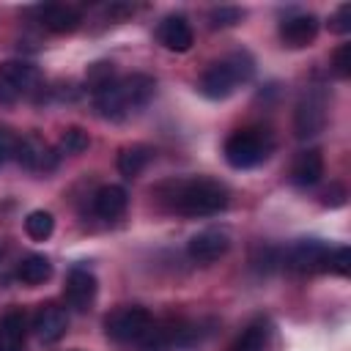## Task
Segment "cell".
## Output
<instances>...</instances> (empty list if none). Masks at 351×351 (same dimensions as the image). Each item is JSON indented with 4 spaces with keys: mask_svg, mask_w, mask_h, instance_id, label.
<instances>
[{
    "mask_svg": "<svg viewBox=\"0 0 351 351\" xmlns=\"http://www.w3.org/2000/svg\"><path fill=\"white\" fill-rule=\"evenodd\" d=\"M332 66H335V74L348 80L351 77V44H340L335 49V58H332Z\"/></svg>",
    "mask_w": 351,
    "mask_h": 351,
    "instance_id": "obj_28",
    "label": "cell"
},
{
    "mask_svg": "<svg viewBox=\"0 0 351 351\" xmlns=\"http://www.w3.org/2000/svg\"><path fill=\"white\" fill-rule=\"evenodd\" d=\"M176 346V321L165 326H151V332L143 337L140 351H173Z\"/></svg>",
    "mask_w": 351,
    "mask_h": 351,
    "instance_id": "obj_23",
    "label": "cell"
},
{
    "mask_svg": "<svg viewBox=\"0 0 351 351\" xmlns=\"http://www.w3.org/2000/svg\"><path fill=\"white\" fill-rule=\"evenodd\" d=\"M88 145H90V137L85 129H80V126L63 129V134H60V151L63 154H82Z\"/></svg>",
    "mask_w": 351,
    "mask_h": 351,
    "instance_id": "obj_25",
    "label": "cell"
},
{
    "mask_svg": "<svg viewBox=\"0 0 351 351\" xmlns=\"http://www.w3.org/2000/svg\"><path fill=\"white\" fill-rule=\"evenodd\" d=\"M269 335H271L269 321L258 318V321H252V324L236 337V343H233L230 351H266V346H269Z\"/></svg>",
    "mask_w": 351,
    "mask_h": 351,
    "instance_id": "obj_21",
    "label": "cell"
},
{
    "mask_svg": "<svg viewBox=\"0 0 351 351\" xmlns=\"http://www.w3.org/2000/svg\"><path fill=\"white\" fill-rule=\"evenodd\" d=\"M129 206V195L118 184H104L93 192V211L101 219H118Z\"/></svg>",
    "mask_w": 351,
    "mask_h": 351,
    "instance_id": "obj_16",
    "label": "cell"
},
{
    "mask_svg": "<svg viewBox=\"0 0 351 351\" xmlns=\"http://www.w3.org/2000/svg\"><path fill=\"white\" fill-rule=\"evenodd\" d=\"M230 250V236L222 228H206L186 241V252L197 263H214Z\"/></svg>",
    "mask_w": 351,
    "mask_h": 351,
    "instance_id": "obj_10",
    "label": "cell"
},
{
    "mask_svg": "<svg viewBox=\"0 0 351 351\" xmlns=\"http://www.w3.org/2000/svg\"><path fill=\"white\" fill-rule=\"evenodd\" d=\"M33 14H36V19H38V25H41L44 30L58 33V36L74 33V30L80 27V22H82L80 11H77L74 5H63V3H44V5H36Z\"/></svg>",
    "mask_w": 351,
    "mask_h": 351,
    "instance_id": "obj_11",
    "label": "cell"
},
{
    "mask_svg": "<svg viewBox=\"0 0 351 351\" xmlns=\"http://www.w3.org/2000/svg\"><path fill=\"white\" fill-rule=\"evenodd\" d=\"M241 8H233V5H219L211 11V27H228V25H236L241 22Z\"/></svg>",
    "mask_w": 351,
    "mask_h": 351,
    "instance_id": "obj_27",
    "label": "cell"
},
{
    "mask_svg": "<svg viewBox=\"0 0 351 351\" xmlns=\"http://www.w3.org/2000/svg\"><path fill=\"white\" fill-rule=\"evenodd\" d=\"M318 36V16L315 14H293L280 22V38L291 49H302L313 44Z\"/></svg>",
    "mask_w": 351,
    "mask_h": 351,
    "instance_id": "obj_15",
    "label": "cell"
},
{
    "mask_svg": "<svg viewBox=\"0 0 351 351\" xmlns=\"http://www.w3.org/2000/svg\"><path fill=\"white\" fill-rule=\"evenodd\" d=\"M326 255H329V244L321 239H299L296 244H291L285 250V269L296 271V274H315L326 269Z\"/></svg>",
    "mask_w": 351,
    "mask_h": 351,
    "instance_id": "obj_8",
    "label": "cell"
},
{
    "mask_svg": "<svg viewBox=\"0 0 351 351\" xmlns=\"http://www.w3.org/2000/svg\"><path fill=\"white\" fill-rule=\"evenodd\" d=\"M52 277V263L44 255H27L16 266V280L25 285H41Z\"/></svg>",
    "mask_w": 351,
    "mask_h": 351,
    "instance_id": "obj_20",
    "label": "cell"
},
{
    "mask_svg": "<svg viewBox=\"0 0 351 351\" xmlns=\"http://www.w3.org/2000/svg\"><path fill=\"white\" fill-rule=\"evenodd\" d=\"M52 230H55V219H52V214L44 211V208H36V211H30V214L25 217V233H27L33 241L49 239Z\"/></svg>",
    "mask_w": 351,
    "mask_h": 351,
    "instance_id": "obj_24",
    "label": "cell"
},
{
    "mask_svg": "<svg viewBox=\"0 0 351 351\" xmlns=\"http://www.w3.org/2000/svg\"><path fill=\"white\" fill-rule=\"evenodd\" d=\"M156 38L165 49L170 52H186L192 44H195V33H192V25L184 14H170L159 22L156 27Z\"/></svg>",
    "mask_w": 351,
    "mask_h": 351,
    "instance_id": "obj_14",
    "label": "cell"
},
{
    "mask_svg": "<svg viewBox=\"0 0 351 351\" xmlns=\"http://www.w3.org/2000/svg\"><path fill=\"white\" fill-rule=\"evenodd\" d=\"M324 176V156L318 148H307V151H299L293 165H291V178L296 186H313L318 184Z\"/></svg>",
    "mask_w": 351,
    "mask_h": 351,
    "instance_id": "obj_17",
    "label": "cell"
},
{
    "mask_svg": "<svg viewBox=\"0 0 351 351\" xmlns=\"http://www.w3.org/2000/svg\"><path fill=\"white\" fill-rule=\"evenodd\" d=\"M115 80H118V71H115V63H110V60H96L85 71V88L90 90V96L110 88Z\"/></svg>",
    "mask_w": 351,
    "mask_h": 351,
    "instance_id": "obj_22",
    "label": "cell"
},
{
    "mask_svg": "<svg viewBox=\"0 0 351 351\" xmlns=\"http://www.w3.org/2000/svg\"><path fill=\"white\" fill-rule=\"evenodd\" d=\"M69 329V315L60 304L55 302H47V304H38L36 315H33V332L41 343H58Z\"/></svg>",
    "mask_w": 351,
    "mask_h": 351,
    "instance_id": "obj_13",
    "label": "cell"
},
{
    "mask_svg": "<svg viewBox=\"0 0 351 351\" xmlns=\"http://www.w3.org/2000/svg\"><path fill=\"white\" fill-rule=\"evenodd\" d=\"M41 88V74L27 60H3L0 63V104H16L19 99L33 96Z\"/></svg>",
    "mask_w": 351,
    "mask_h": 351,
    "instance_id": "obj_5",
    "label": "cell"
},
{
    "mask_svg": "<svg viewBox=\"0 0 351 351\" xmlns=\"http://www.w3.org/2000/svg\"><path fill=\"white\" fill-rule=\"evenodd\" d=\"M27 335V318L22 310H8L0 318V351H22Z\"/></svg>",
    "mask_w": 351,
    "mask_h": 351,
    "instance_id": "obj_18",
    "label": "cell"
},
{
    "mask_svg": "<svg viewBox=\"0 0 351 351\" xmlns=\"http://www.w3.org/2000/svg\"><path fill=\"white\" fill-rule=\"evenodd\" d=\"M326 115H329V99L326 90L321 88H307L293 110V132L299 140L315 137L324 132L326 126Z\"/></svg>",
    "mask_w": 351,
    "mask_h": 351,
    "instance_id": "obj_7",
    "label": "cell"
},
{
    "mask_svg": "<svg viewBox=\"0 0 351 351\" xmlns=\"http://www.w3.org/2000/svg\"><path fill=\"white\" fill-rule=\"evenodd\" d=\"M252 71H255V60L250 52H230L203 71L197 88L206 99L219 101V99H228L241 82H247Z\"/></svg>",
    "mask_w": 351,
    "mask_h": 351,
    "instance_id": "obj_3",
    "label": "cell"
},
{
    "mask_svg": "<svg viewBox=\"0 0 351 351\" xmlns=\"http://www.w3.org/2000/svg\"><path fill=\"white\" fill-rule=\"evenodd\" d=\"M16 143H19V137L8 126H0V167L5 165V159H11L16 154Z\"/></svg>",
    "mask_w": 351,
    "mask_h": 351,
    "instance_id": "obj_29",
    "label": "cell"
},
{
    "mask_svg": "<svg viewBox=\"0 0 351 351\" xmlns=\"http://www.w3.org/2000/svg\"><path fill=\"white\" fill-rule=\"evenodd\" d=\"M324 271L348 277V274H351V250H348V247H335V250H329V255H326V269H324Z\"/></svg>",
    "mask_w": 351,
    "mask_h": 351,
    "instance_id": "obj_26",
    "label": "cell"
},
{
    "mask_svg": "<svg viewBox=\"0 0 351 351\" xmlns=\"http://www.w3.org/2000/svg\"><path fill=\"white\" fill-rule=\"evenodd\" d=\"M156 93V80L148 74L118 77L110 88L93 93V107L107 121H123L132 112H140Z\"/></svg>",
    "mask_w": 351,
    "mask_h": 351,
    "instance_id": "obj_2",
    "label": "cell"
},
{
    "mask_svg": "<svg viewBox=\"0 0 351 351\" xmlns=\"http://www.w3.org/2000/svg\"><path fill=\"white\" fill-rule=\"evenodd\" d=\"M274 148V137L269 129L263 126H244V129H236L233 134H228L225 145H222V154H225V162L236 170H250L261 162L269 159Z\"/></svg>",
    "mask_w": 351,
    "mask_h": 351,
    "instance_id": "obj_4",
    "label": "cell"
},
{
    "mask_svg": "<svg viewBox=\"0 0 351 351\" xmlns=\"http://www.w3.org/2000/svg\"><path fill=\"white\" fill-rule=\"evenodd\" d=\"M329 30H335V33H340V36H346V33L351 30V5H348V3H343V5L335 11V16L329 19Z\"/></svg>",
    "mask_w": 351,
    "mask_h": 351,
    "instance_id": "obj_30",
    "label": "cell"
},
{
    "mask_svg": "<svg viewBox=\"0 0 351 351\" xmlns=\"http://www.w3.org/2000/svg\"><path fill=\"white\" fill-rule=\"evenodd\" d=\"M96 291H99V282H96L93 271H88V269H82V266H74V269L69 271L66 288H63V296H66L69 307L85 313V310L93 304Z\"/></svg>",
    "mask_w": 351,
    "mask_h": 351,
    "instance_id": "obj_12",
    "label": "cell"
},
{
    "mask_svg": "<svg viewBox=\"0 0 351 351\" xmlns=\"http://www.w3.org/2000/svg\"><path fill=\"white\" fill-rule=\"evenodd\" d=\"M14 159L25 170H33V173H49V170L58 167V151L49 143H44L41 137H36V134L19 137Z\"/></svg>",
    "mask_w": 351,
    "mask_h": 351,
    "instance_id": "obj_9",
    "label": "cell"
},
{
    "mask_svg": "<svg viewBox=\"0 0 351 351\" xmlns=\"http://www.w3.org/2000/svg\"><path fill=\"white\" fill-rule=\"evenodd\" d=\"M154 159V148L145 145V143H134V145H126L121 154H118V173L126 176V178H134L140 176Z\"/></svg>",
    "mask_w": 351,
    "mask_h": 351,
    "instance_id": "obj_19",
    "label": "cell"
},
{
    "mask_svg": "<svg viewBox=\"0 0 351 351\" xmlns=\"http://www.w3.org/2000/svg\"><path fill=\"white\" fill-rule=\"evenodd\" d=\"M156 200L181 217H211L219 214L230 195L228 186L219 184L217 178L206 176H192V178H173L156 186Z\"/></svg>",
    "mask_w": 351,
    "mask_h": 351,
    "instance_id": "obj_1",
    "label": "cell"
},
{
    "mask_svg": "<svg viewBox=\"0 0 351 351\" xmlns=\"http://www.w3.org/2000/svg\"><path fill=\"white\" fill-rule=\"evenodd\" d=\"M346 197H348V192H346V186L343 184H329V189L321 195V200H324V206H329V208H337V206H343L346 203Z\"/></svg>",
    "mask_w": 351,
    "mask_h": 351,
    "instance_id": "obj_31",
    "label": "cell"
},
{
    "mask_svg": "<svg viewBox=\"0 0 351 351\" xmlns=\"http://www.w3.org/2000/svg\"><path fill=\"white\" fill-rule=\"evenodd\" d=\"M154 326V315L145 310V307H137V304H126V307H118L112 310L107 318H104V332L107 337H112L115 343H134V340H143Z\"/></svg>",
    "mask_w": 351,
    "mask_h": 351,
    "instance_id": "obj_6",
    "label": "cell"
}]
</instances>
